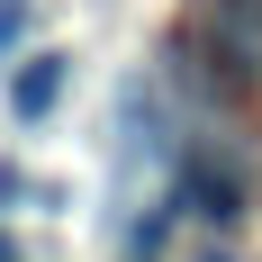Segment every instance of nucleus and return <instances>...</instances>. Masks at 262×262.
Instances as JSON below:
<instances>
[{
	"mask_svg": "<svg viewBox=\"0 0 262 262\" xmlns=\"http://www.w3.org/2000/svg\"><path fill=\"white\" fill-rule=\"evenodd\" d=\"M0 262H18V244H9V235H0Z\"/></svg>",
	"mask_w": 262,
	"mask_h": 262,
	"instance_id": "20e7f679",
	"label": "nucleus"
},
{
	"mask_svg": "<svg viewBox=\"0 0 262 262\" xmlns=\"http://www.w3.org/2000/svg\"><path fill=\"white\" fill-rule=\"evenodd\" d=\"M181 199L208 217V226H235V217H244V172H235V163H208V154H199V163L181 172Z\"/></svg>",
	"mask_w": 262,
	"mask_h": 262,
	"instance_id": "f03ea898",
	"label": "nucleus"
},
{
	"mask_svg": "<svg viewBox=\"0 0 262 262\" xmlns=\"http://www.w3.org/2000/svg\"><path fill=\"white\" fill-rule=\"evenodd\" d=\"M27 27H36V0H0V54H18Z\"/></svg>",
	"mask_w": 262,
	"mask_h": 262,
	"instance_id": "7ed1b4c3",
	"label": "nucleus"
},
{
	"mask_svg": "<svg viewBox=\"0 0 262 262\" xmlns=\"http://www.w3.org/2000/svg\"><path fill=\"white\" fill-rule=\"evenodd\" d=\"M63 91H73V54H27L18 73H9V118L18 127H46Z\"/></svg>",
	"mask_w": 262,
	"mask_h": 262,
	"instance_id": "f257e3e1",
	"label": "nucleus"
}]
</instances>
